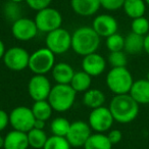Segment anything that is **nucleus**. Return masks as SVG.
Wrapping results in <instances>:
<instances>
[{
	"label": "nucleus",
	"mask_w": 149,
	"mask_h": 149,
	"mask_svg": "<svg viewBox=\"0 0 149 149\" xmlns=\"http://www.w3.org/2000/svg\"><path fill=\"white\" fill-rule=\"evenodd\" d=\"M52 0H26V3L31 9L35 11H39L46 7H49Z\"/></svg>",
	"instance_id": "34"
},
{
	"label": "nucleus",
	"mask_w": 149,
	"mask_h": 149,
	"mask_svg": "<svg viewBox=\"0 0 149 149\" xmlns=\"http://www.w3.org/2000/svg\"><path fill=\"white\" fill-rule=\"evenodd\" d=\"M105 94L103 93V91H101L100 89H91L84 93L83 96V103L86 107L90 108V109H95V108L101 107L104 106L105 103Z\"/></svg>",
	"instance_id": "20"
},
{
	"label": "nucleus",
	"mask_w": 149,
	"mask_h": 149,
	"mask_svg": "<svg viewBox=\"0 0 149 149\" xmlns=\"http://www.w3.org/2000/svg\"><path fill=\"white\" fill-rule=\"evenodd\" d=\"M92 134V130L89 124L84 120H76L70 124L68 133L65 138L72 147H84L86 141Z\"/></svg>",
	"instance_id": "13"
},
{
	"label": "nucleus",
	"mask_w": 149,
	"mask_h": 149,
	"mask_svg": "<svg viewBox=\"0 0 149 149\" xmlns=\"http://www.w3.org/2000/svg\"><path fill=\"white\" fill-rule=\"evenodd\" d=\"M92 84V77L83 70L76 72L70 85L77 93H85L90 89Z\"/></svg>",
	"instance_id": "23"
},
{
	"label": "nucleus",
	"mask_w": 149,
	"mask_h": 149,
	"mask_svg": "<svg viewBox=\"0 0 149 149\" xmlns=\"http://www.w3.org/2000/svg\"><path fill=\"white\" fill-rule=\"evenodd\" d=\"M30 147L27 133L13 130L4 137L3 149H28Z\"/></svg>",
	"instance_id": "19"
},
{
	"label": "nucleus",
	"mask_w": 149,
	"mask_h": 149,
	"mask_svg": "<svg viewBox=\"0 0 149 149\" xmlns=\"http://www.w3.org/2000/svg\"><path fill=\"white\" fill-rule=\"evenodd\" d=\"M123 9L127 17L134 19L144 17L146 13L147 4L144 0H126L123 5Z\"/></svg>",
	"instance_id": "21"
},
{
	"label": "nucleus",
	"mask_w": 149,
	"mask_h": 149,
	"mask_svg": "<svg viewBox=\"0 0 149 149\" xmlns=\"http://www.w3.org/2000/svg\"><path fill=\"white\" fill-rule=\"evenodd\" d=\"M131 32L145 37L149 33V19L145 17H137V19H132Z\"/></svg>",
	"instance_id": "29"
},
{
	"label": "nucleus",
	"mask_w": 149,
	"mask_h": 149,
	"mask_svg": "<svg viewBox=\"0 0 149 149\" xmlns=\"http://www.w3.org/2000/svg\"><path fill=\"white\" fill-rule=\"evenodd\" d=\"M129 94L139 105L149 104V81L147 79L134 81Z\"/></svg>",
	"instance_id": "18"
},
{
	"label": "nucleus",
	"mask_w": 149,
	"mask_h": 149,
	"mask_svg": "<svg viewBox=\"0 0 149 149\" xmlns=\"http://www.w3.org/2000/svg\"><path fill=\"white\" fill-rule=\"evenodd\" d=\"M144 51L149 55V33L144 37Z\"/></svg>",
	"instance_id": "39"
},
{
	"label": "nucleus",
	"mask_w": 149,
	"mask_h": 149,
	"mask_svg": "<svg viewBox=\"0 0 149 149\" xmlns=\"http://www.w3.org/2000/svg\"><path fill=\"white\" fill-rule=\"evenodd\" d=\"M101 43V37L92 27H80L72 34V49L80 56L97 52Z\"/></svg>",
	"instance_id": "1"
},
{
	"label": "nucleus",
	"mask_w": 149,
	"mask_h": 149,
	"mask_svg": "<svg viewBox=\"0 0 149 149\" xmlns=\"http://www.w3.org/2000/svg\"><path fill=\"white\" fill-rule=\"evenodd\" d=\"M108 63L111 65V68H125L128 64V57L127 53L123 51L109 52V55L107 57Z\"/></svg>",
	"instance_id": "32"
},
{
	"label": "nucleus",
	"mask_w": 149,
	"mask_h": 149,
	"mask_svg": "<svg viewBox=\"0 0 149 149\" xmlns=\"http://www.w3.org/2000/svg\"><path fill=\"white\" fill-rule=\"evenodd\" d=\"M77 92L70 85L55 84L52 87L48 96V102L51 105L53 111L65 112L72 107L76 101Z\"/></svg>",
	"instance_id": "3"
},
{
	"label": "nucleus",
	"mask_w": 149,
	"mask_h": 149,
	"mask_svg": "<svg viewBox=\"0 0 149 149\" xmlns=\"http://www.w3.org/2000/svg\"><path fill=\"white\" fill-rule=\"evenodd\" d=\"M145 2H146V4H147V6H149V0H144Z\"/></svg>",
	"instance_id": "42"
},
{
	"label": "nucleus",
	"mask_w": 149,
	"mask_h": 149,
	"mask_svg": "<svg viewBox=\"0 0 149 149\" xmlns=\"http://www.w3.org/2000/svg\"><path fill=\"white\" fill-rule=\"evenodd\" d=\"M114 123L109 108L105 106L92 109L88 118V124L92 131L96 133H105L111 130Z\"/></svg>",
	"instance_id": "10"
},
{
	"label": "nucleus",
	"mask_w": 149,
	"mask_h": 149,
	"mask_svg": "<svg viewBox=\"0 0 149 149\" xmlns=\"http://www.w3.org/2000/svg\"><path fill=\"white\" fill-rule=\"evenodd\" d=\"M3 147H4V137L0 135V149H3Z\"/></svg>",
	"instance_id": "40"
},
{
	"label": "nucleus",
	"mask_w": 149,
	"mask_h": 149,
	"mask_svg": "<svg viewBox=\"0 0 149 149\" xmlns=\"http://www.w3.org/2000/svg\"><path fill=\"white\" fill-rule=\"evenodd\" d=\"M51 89V83L45 74H34L28 83V93L34 101L47 100Z\"/></svg>",
	"instance_id": "11"
},
{
	"label": "nucleus",
	"mask_w": 149,
	"mask_h": 149,
	"mask_svg": "<svg viewBox=\"0 0 149 149\" xmlns=\"http://www.w3.org/2000/svg\"><path fill=\"white\" fill-rule=\"evenodd\" d=\"M8 1H11V2H15V3H22L23 1H26V0H8Z\"/></svg>",
	"instance_id": "41"
},
{
	"label": "nucleus",
	"mask_w": 149,
	"mask_h": 149,
	"mask_svg": "<svg viewBox=\"0 0 149 149\" xmlns=\"http://www.w3.org/2000/svg\"><path fill=\"white\" fill-rule=\"evenodd\" d=\"M2 13H3V17H5V19L10 22L11 24L15 23L17 19H19L21 17H23V10H22L21 3L7 1V2L3 5Z\"/></svg>",
	"instance_id": "27"
},
{
	"label": "nucleus",
	"mask_w": 149,
	"mask_h": 149,
	"mask_svg": "<svg viewBox=\"0 0 149 149\" xmlns=\"http://www.w3.org/2000/svg\"><path fill=\"white\" fill-rule=\"evenodd\" d=\"M35 116L31 107L28 106H17L9 113V125L13 130L28 133L34 128Z\"/></svg>",
	"instance_id": "8"
},
{
	"label": "nucleus",
	"mask_w": 149,
	"mask_h": 149,
	"mask_svg": "<svg viewBox=\"0 0 149 149\" xmlns=\"http://www.w3.org/2000/svg\"><path fill=\"white\" fill-rule=\"evenodd\" d=\"M114 122L129 124L136 120L139 114V104L131 97L130 94L114 95L108 105Z\"/></svg>",
	"instance_id": "2"
},
{
	"label": "nucleus",
	"mask_w": 149,
	"mask_h": 149,
	"mask_svg": "<svg viewBox=\"0 0 149 149\" xmlns=\"http://www.w3.org/2000/svg\"><path fill=\"white\" fill-rule=\"evenodd\" d=\"M72 66L68 62H57L51 70V74L56 84L70 85L74 74Z\"/></svg>",
	"instance_id": "17"
},
{
	"label": "nucleus",
	"mask_w": 149,
	"mask_h": 149,
	"mask_svg": "<svg viewBox=\"0 0 149 149\" xmlns=\"http://www.w3.org/2000/svg\"><path fill=\"white\" fill-rule=\"evenodd\" d=\"M70 124L72 123L68 122V118L58 116V118H55L51 122L50 131H51L52 135H54V136L65 137L66 134L68 133V130H70Z\"/></svg>",
	"instance_id": "28"
},
{
	"label": "nucleus",
	"mask_w": 149,
	"mask_h": 149,
	"mask_svg": "<svg viewBox=\"0 0 149 149\" xmlns=\"http://www.w3.org/2000/svg\"><path fill=\"white\" fill-rule=\"evenodd\" d=\"M34 21L39 32L48 34L54 30L61 28L62 15L57 9L49 6L37 11Z\"/></svg>",
	"instance_id": "6"
},
{
	"label": "nucleus",
	"mask_w": 149,
	"mask_h": 149,
	"mask_svg": "<svg viewBox=\"0 0 149 149\" xmlns=\"http://www.w3.org/2000/svg\"><path fill=\"white\" fill-rule=\"evenodd\" d=\"M5 51H6V48H5V44L2 40L0 39V60L2 59L3 56L5 54Z\"/></svg>",
	"instance_id": "38"
},
{
	"label": "nucleus",
	"mask_w": 149,
	"mask_h": 149,
	"mask_svg": "<svg viewBox=\"0 0 149 149\" xmlns=\"http://www.w3.org/2000/svg\"><path fill=\"white\" fill-rule=\"evenodd\" d=\"M38 30L34 19L29 17H21L11 24V34L17 40L22 42H28L33 40L37 36Z\"/></svg>",
	"instance_id": "12"
},
{
	"label": "nucleus",
	"mask_w": 149,
	"mask_h": 149,
	"mask_svg": "<svg viewBox=\"0 0 149 149\" xmlns=\"http://www.w3.org/2000/svg\"><path fill=\"white\" fill-rule=\"evenodd\" d=\"M113 145L104 133H94L88 138L84 149H112Z\"/></svg>",
	"instance_id": "24"
},
{
	"label": "nucleus",
	"mask_w": 149,
	"mask_h": 149,
	"mask_svg": "<svg viewBox=\"0 0 149 149\" xmlns=\"http://www.w3.org/2000/svg\"><path fill=\"white\" fill-rule=\"evenodd\" d=\"M27 135L30 147L34 149H43L44 145H45L46 141L48 139L45 130L33 128L27 133Z\"/></svg>",
	"instance_id": "26"
},
{
	"label": "nucleus",
	"mask_w": 149,
	"mask_h": 149,
	"mask_svg": "<svg viewBox=\"0 0 149 149\" xmlns=\"http://www.w3.org/2000/svg\"><path fill=\"white\" fill-rule=\"evenodd\" d=\"M45 123L44 120H35V124H34V128L35 129H40V130H44L45 128Z\"/></svg>",
	"instance_id": "37"
},
{
	"label": "nucleus",
	"mask_w": 149,
	"mask_h": 149,
	"mask_svg": "<svg viewBox=\"0 0 149 149\" xmlns=\"http://www.w3.org/2000/svg\"><path fill=\"white\" fill-rule=\"evenodd\" d=\"M31 54L21 46H13L6 49L2 60L4 65L13 72H22L29 68Z\"/></svg>",
	"instance_id": "9"
},
{
	"label": "nucleus",
	"mask_w": 149,
	"mask_h": 149,
	"mask_svg": "<svg viewBox=\"0 0 149 149\" xmlns=\"http://www.w3.org/2000/svg\"><path fill=\"white\" fill-rule=\"evenodd\" d=\"M70 6L74 13L88 17L95 15L101 7L100 0H70Z\"/></svg>",
	"instance_id": "16"
},
{
	"label": "nucleus",
	"mask_w": 149,
	"mask_h": 149,
	"mask_svg": "<svg viewBox=\"0 0 149 149\" xmlns=\"http://www.w3.org/2000/svg\"><path fill=\"white\" fill-rule=\"evenodd\" d=\"M106 68V60L101 54L94 52L84 56L82 59V70L92 78L99 77Z\"/></svg>",
	"instance_id": "15"
},
{
	"label": "nucleus",
	"mask_w": 149,
	"mask_h": 149,
	"mask_svg": "<svg viewBox=\"0 0 149 149\" xmlns=\"http://www.w3.org/2000/svg\"><path fill=\"white\" fill-rule=\"evenodd\" d=\"M126 0H100L101 7L107 11H116L123 8Z\"/></svg>",
	"instance_id": "33"
},
{
	"label": "nucleus",
	"mask_w": 149,
	"mask_h": 149,
	"mask_svg": "<svg viewBox=\"0 0 149 149\" xmlns=\"http://www.w3.org/2000/svg\"><path fill=\"white\" fill-rule=\"evenodd\" d=\"M9 125V113L5 110L0 109V132L4 131Z\"/></svg>",
	"instance_id": "36"
},
{
	"label": "nucleus",
	"mask_w": 149,
	"mask_h": 149,
	"mask_svg": "<svg viewBox=\"0 0 149 149\" xmlns=\"http://www.w3.org/2000/svg\"><path fill=\"white\" fill-rule=\"evenodd\" d=\"M125 52L128 54H139L144 51V37L133 32L125 37Z\"/></svg>",
	"instance_id": "22"
},
{
	"label": "nucleus",
	"mask_w": 149,
	"mask_h": 149,
	"mask_svg": "<svg viewBox=\"0 0 149 149\" xmlns=\"http://www.w3.org/2000/svg\"><path fill=\"white\" fill-rule=\"evenodd\" d=\"M45 44L55 55L64 54L72 48V34L61 27L47 34Z\"/></svg>",
	"instance_id": "7"
},
{
	"label": "nucleus",
	"mask_w": 149,
	"mask_h": 149,
	"mask_svg": "<svg viewBox=\"0 0 149 149\" xmlns=\"http://www.w3.org/2000/svg\"><path fill=\"white\" fill-rule=\"evenodd\" d=\"M107 137L109 139V141L111 142L112 145L118 144L122 141L123 139V134L118 129H111V130L108 131Z\"/></svg>",
	"instance_id": "35"
},
{
	"label": "nucleus",
	"mask_w": 149,
	"mask_h": 149,
	"mask_svg": "<svg viewBox=\"0 0 149 149\" xmlns=\"http://www.w3.org/2000/svg\"><path fill=\"white\" fill-rule=\"evenodd\" d=\"M92 28L101 38H107L118 33V23L111 15L101 13L94 17Z\"/></svg>",
	"instance_id": "14"
},
{
	"label": "nucleus",
	"mask_w": 149,
	"mask_h": 149,
	"mask_svg": "<svg viewBox=\"0 0 149 149\" xmlns=\"http://www.w3.org/2000/svg\"><path fill=\"white\" fill-rule=\"evenodd\" d=\"M146 79H147V80H148V81H149V72H147V74H146Z\"/></svg>",
	"instance_id": "43"
},
{
	"label": "nucleus",
	"mask_w": 149,
	"mask_h": 149,
	"mask_svg": "<svg viewBox=\"0 0 149 149\" xmlns=\"http://www.w3.org/2000/svg\"><path fill=\"white\" fill-rule=\"evenodd\" d=\"M106 86L110 92L114 95L129 94L134 79L128 68H111L105 78Z\"/></svg>",
	"instance_id": "4"
},
{
	"label": "nucleus",
	"mask_w": 149,
	"mask_h": 149,
	"mask_svg": "<svg viewBox=\"0 0 149 149\" xmlns=\"http://www.w3.org/2000/svg\"><path fill=\"white\" fill-rule=\"evenodd\" d=\"M105 45L109 52L123 51L125 48V37L120 34L116 33L106 38Z\"/></svg>",
	"instance_id": "30"
},
{
	"label": "nucleus",
	"mask_w": 149,
	"mask_h": 149,
	"mask_svg": "<svg viewBox=\"0 0 149 149\" xmlns=\"http://www.w3.org/2000/svg\"><path fill=\"white\" fill-rule=\"evenodd\" d=\"M31 108L36 120H44V122H47L51 118L52 112H53V109H52L48 100L34 101L33 106Z\"/></svg>",
	"instance_id": "25"
},
{
	"label": "nucleus",
	"mask_w": 149,
	"mask_h": 149,
	"mask_svg": "<svg viewBox=\"0 0 149 149\" xmlns=\"http://www.w3.org/2000/svg\"><path fill=\"white\" fill-rule=\"evenodd\" d=\"M72 146L65 137L52 136L48 137L43 149H70Z\"/></svg>",
	"instance_id": "31"
},
{
	"label": "nucleus",
	"mask_w": 149,
	"mask_h": 149,
	"mask_svg": "<svg viewBox=\"0 0 149 149\" xmlns=\"http://www.w3.org/2000/svg\"><path fill=\"white\" fill-rule=\"evenodd\" d=\"M55 65V54L47 47L35 50L30 55L29 70L34 74H46Z\"/></svg>",
	"instance_id": "5"
}]
</instances>
